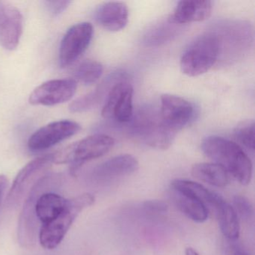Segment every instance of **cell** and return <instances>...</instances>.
Returning <instances> with one entry per match:
<instances>
[{"label": "cell", "instance_id": "cell-26", "mask_svg": "<svg viewBox=\"0 0 255 255\" xmlns=\"http://www.w3.org/2000/svg\"><path fill=\"white\" fill-rule=\"evenodd\" d=\"M142 210L150 216H162L168 211V206L165 201L149 200L143 203Z\"/></svg>", "mask_w": 255, "mask_h": 255}, {"label": "cell", "instance_id": "cell-15", "mask_svg": "<svg viewBox=\"0 0 255 255\" xmlns=\"http://www.w3.org/2000/svg\"><path fill=\"white\" fill-rule=\"evenodd\" d=\"M98 24L110 32H119L128 23L129 11L126 4L122 2H109L101 4L95 13Z\"/></svg>", "mask_w": 255, "mask_h": 255}, {"label": "cell", "instance_id": "cell-20", "mask_svg": "<svg viewBox=\"0 0 255 255\" xmlns=\"http://www.w3.org/2000/svg\"><path fill=\"white\" fill-rule=\"evenodd\" d=\"M171 189L195 198L207 205L214 207L222 196L208 190L203 185L187 180H174L171 183Z\"/></svg>", "mask_w": 255, "mask_h": 255}, {"label": "cell", "instance_id": "cell-16", "mask_svg": "<svg viewBox=\"0 0 255 255\" xmlns=\"http://www.w3.org/2000/svg\"><path fill=\"white\" fill-rule=\"evenodd\" d=\"M212 9V2L208 0H183L168 18L177 25L204 21L211 15Z\"/></svg>", "mask_w": 255, "mask_h": 255}, {"label": "cell", "instance_id": "cell-10", "mask_svg": "<svg viewBox=\"0 0 255 255\" xmlns=\"http://www.w3.org/2000/svg\"><path fill=\"white\" fill-rule=\"evenodd\" d=\"M77 89V81L72 79L50 80L35 88L29 101L32 105L46 107L64 104L72 99Z\"/></svg>", "mask_w": 255, "mask_h": 255}, {"label": "cell", "instance_id": "cell-28", "mask_svg": "<svg viewBox=\"0 0 255 255\" xmlns=\"http://www.w3.org/2000/svg\"><path fill=\"white\" fill-rule=\"evenodd\" d=\"M227 255H250L241 246L231 243L228 246Z\"/></svg>", "mask_w": 255, "mask_h": 255}, {"label": "cell", "instance_id": "cell-19", "mask_svg": "<svg viewBox=\"0 0 255 255\" xmlns=\"http://www.w3.org/2000/svg\"><path fill=\"white\" fill-rule=\"evenodd\" d=\"M214 208L222 234L230 241L237 240L240 237V221L232 206L222 197Z\"/></svg>", "mask_w": 255, "mask_h": 255}, {"label": "cell", "instance_id": "cell-17", "mask_svg": "<svg viewBox=\"0 0 255 255\" xmlns=\"http://www.w3.org/2000/svg\"><path fill=\"white\" fill-rule=\"evenodd\" d=\"M122 80H126L125 74L123 73L110 74L95 91L73 101L69 106L70 111L74 113H83L95 108L103 99L106 101L113 86Z\"/></svg>", "mask_w": 255, "mask_h": 255}, {"label": "cell", "instance_id": "cell-21", "mask_svg": "<svg viewBox=\"0 0 255 255\" xmlns=\"http://www.w3.org/2000/svg\"><path fill=\"white\" fill-rule=\"evenodd\" d=\"M173 200L177 208L186 217L197 223H203L208 219L207 206L198 200L171 189Z\"/></svg>", "mask_w": 255, "mask_h": 255}, {"label": "cell", "instance_id": "cell-18", "mask_svg": "<svg viewBox=\"0 0 255 255\" xmlns=\"http://www.w3.org/2000/svg\"><path fill=\"white\" fill-rule=\"evenodd\" d=\"M191 173L197 180L216 187H225L230 182L228 171L215 162L195 164L192 166Z\"/></svg>", "mask_w": 255, "mask_h": 255}, {"label": "cell", "instance_id": "cell-5", "mask_svg": "<svg viewBox=\"0 0 255 255\" xmlns=\"http://www.w3.org/2000/svg\"><path fill=\"white\" fill-rule=\"evenodd\" d=\"M220 52V41L217 34H204L183 52L180 59L182 72L192 77L205 74L217 62Z\"/></svg>", "mask_w": 255, "mask_h": 255}, {"label": "cell", "instance_id": "cell-22", "mask_svg": "<svg viewBox=\"0 0 255 255\" xmlns=\"http://www.w3.org/2000/svg\"><path fill=\"white\" fill-rule=\"evenodd\" d=\"M103 72L104 67L100 62L87 59L77 67L75 77L80 83L89 86L96 83L101 78Z\"/></svg>", "mask_w": 255, "mask_h": 255}, {"label": "cell", "instance_id": "cell-7", "mask_svg": "<svg viewBox=\"0 0 255 255\" xmlns=\"http://www.w3.org/2000/svg\"><path fill=\"white\" fill-rule=\"evenodd\" d=\"M133 88L126 80L116 83L108 94L102 110L103 117L119 123H128L133 116Z\"/></svg>", "mask_w": 255, "mask_h": 255}, {"label": "cell", "instance_id": "cell-27", "mask_svg": "<svg viewBox=\"0 0 255 255\" xmlns=\"http://www.w3.org/2000/svg\"><path fill=\"white\" fill-rule=\"evenodd\" d=\"M44 4L47 11L50 14L58 16L68 8L71 2L70 1H46Z\"/></svg>", "mask_w": 255, "mask_h": 255}, {"label": "cell", "instance_id": "cell-6", "mask_svg": "<svg viewBox=\"0 0 255 255\" xmlns=\"http://www.w3.org/2000/svg\"><path fill=\"white\" fill-rule=\"evenodd\" d=\"M53 164L52 154L40 156L26 164L17 174L6 198V204L14 207L20 204L26 192L41 180L51 168Z\"/></svg>", "mask_w": 255, "mask_h": 255}, {"label": "cell", "instance_id": "cell-9", "mask_svg": "<svg viewBox=\"0 0 255 255\" xmlns=\"http://www.w3.org/2000/svg\"><path fill=\"white\" fill-rule=\"evenodd\" d=\"M81 127L77 122L60 120L52 122L35 131L28 141L31 150H46L78 133Z\"/></svg>", "mask_w": 255, "mask_h": 255}, {"label": "cell", "instance_id": "cell-24", "mask_svg": "<svg viewBox=\"0 0 255 255\" xmlns=\"http://www.w3.org/2000/svg\"><path fill=\"white\" fill-rule=\"evenodd\" d=\"M236 140L248 150H255V122L246 120L236 127L234 131Z\"/></svg>", "mask_w": 255, "mask_h": 255}, {"label": "cell", "instance_id": "cell-29", "mask_svg": "<svg viewBox=\"0 0 255 255\" xmlns=\"http://www.w3.org/2000/svg\"><path fill=\"white\" fill-rule=\"evenodd\" d=\"M8 186V179L6 176L0 174V212L2 208V201H3L4 195Z\"/></svg>", "mask_w": 255, "mask_h": 255}, {"label": "cell", "instance_id": "cell-4", "mask_svg": "<svg viewBox=\"0 0 255 255\" xmlns=\"http://www.w3.org/2000/svg\"><path fill=\"white\" fill-rule=\"evenodd\" d=\"M95 196L84 193L67 199L62 213L50 223L41 225L38 234L40 244L46 249H56L63 240L77 216L84 209L93 205Z\"/></svg>", "mask_w": 255, "mask_h": 255}, {"label": "cell", "instance_id": "cell-8", "mask_svg": "<svg viewBox=\"0 0 255 255\" xmlns=\"http://www.w3.org/2000/svg\"><path fill=\"white\" fill-rule=\"evenodd\" d=\"M93 34V26L86 22L74 25L67 31L59 49V62L62 68L74 63L87 50Z\"/></svg>", "mask_w": 255, "mask_h": 255}, {"label": "cell", "instance_id": "cell-1", "mask_svg": "<svg viewBox=\"0 0 255 255\" xmlns=\"http://www.w3.org/2000/svg\"><path fill=\"white\" fill-rule=\"evenodd\" d=\"M201 149L207 157L223 167L239 183L247 186L252 177V163L243 149L234 141L220 136H209Z\"/></svg>", "mask_w": 255, "mask_h": 255}, {"label": "cell", "instance_id": "cell-25", "mask_svg": "<svg viewBox=\"0 0 255 255\" xmlns=\"http://www.w3.org/2000/svg\"><path fill=\"white\" fill-rule=\"evenodd\" d=\"M233 208L238 218L249 222L254 216V207L250 200L243 195H236L233 198Z\"/></svg>", "mask_w": 255, "mask_h": 255}, {"label": "cell", "instance_id": "cell-14", "mask_svg": "<svg viewBox=\"0 0 255 255\" xmlns=\"http://www.w3.org/2000/svg\"><path fill=\"white\" fill-rule=\"evenodd\" d=\"M139 164L132 155L114 156L94 168L92 178L97 183H106L135 172Z\"/></svg>", "mask_w": 255, "mask_h": 255}, {"label": "cell", "instance_id": "cell-23", "mask_svg": "<svg viewBox=\"0 0 255 255\" xmlns=\"http://www.w3.org/2000/svg\"><path fill=\"white\" fill-rule=\"evenodd\" d=\"M175 23H172L169 18L166 22L159 23L152 28L144 36V43L147 45H159L169 40L175 35L177 28Z\"/></svg>", "mask_w": 255, "mask_h": 255}, {"label": "cell", "instance_id": "cell-3", "mask_svg": "<svg viewBox=\"0 0 255 255\" xmlns=\"http://www.w3.org/2000/svg\"><path fill=\"white\" fill-rule=\"evenodd\" d=\"M114 144V138L110 135H90L52 153L53 163H70L71 174L75 175L83 164L107 154Z\"/></svg>", "mask_w": 255, "mask_h": 255}, {"label": "cell", "instance_id": "cell-30", "mask_svg": "<svg viewBox=\"0 0 255 255\" xmlns=\"http://www.w3.org/2000/svg\"><path fill=\"white\" fill-rule=\"evenodd\" d=\"M185 254H186V255H199L198 252L195 249H192V248H187L186 249Z\"/></svg>", "mask_w": 255, "mask_h": 255}, {"label": "cell", "instance_id": "cell-11", "mask_svg": "<svg viewBox=\"0 0 255 255\" xmlns=\"http://www.w3.org/2000/svg\"><path fill=\"white\" fill-rule=\"evenodd\" d=\"M159 113L167 126L176 132L190 125L195 119V106L181 97L165 94L160 98Z\"/></svg>", "mask_w": 255, "mask_h": 255}, {"label": "cell", "instance_id": "cell-2", "mask_svg": "<svg viewBox=\"0 0 255 255\" xmlns=\"http://www.w3.org/2000/svg\"><path fill=\"white\" fill-rule=\"evenodd\" d=\"M131 121V132L134 136L153 148L168 149L177 134L165 125L159 110L151 107L140 109Z\"/></svg>", "mask_w": 255, "mask_h": 255}, {"label": "cell", "instance_id": "cell-13", "mask_svg": "<svg viewBox=\"0 0 255 255\" xmlns=\"http://www.w3.org/2000/svg\"><path fill=\"white\" fill-rule=\"evenodd\" d=\"M23 29L21 12L11 4L0 1V45L5 50H15Z\"/></svg>", "mask_w": 255, "mask_h": 255}, {"label": "cell", "instance_id": "cell-12", "mask_svg": "<svg viewBox=\"0 0 255 255\" xmlns=\"http://www.w3.org/2000/svg\"><path fill=\"white\" fill-rule=\"evenodd\" d=\"M46 177L41 179L29 192L18 221L17 236L22 247L32 248L35 246L39 234L38 221L34 209L35 198L46 183Z\"/></svg>", "mask_w": 255, "mask_h": 255}]
</instances>
